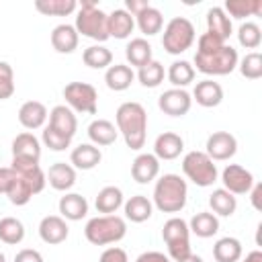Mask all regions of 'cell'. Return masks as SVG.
Instances as JSON below:
<instances>
[{"label": "cell", "mask_w": 262, "mask_h": 262, "mask_svg": "<svg viewBox=\"0 0 262 262\" xmlns=\"http://www.w3.org/2000/svg\"><path fill=\"white\" fill-rule=\"evenodd\" d=\"M117 131L123 135L127 147L131 149H141L145 145V135H147V113L139 102H123L117 113Z\"/></svg>", "instance_id": "6da1fadb"}, {"label": "cell", "mask_w": 262, "mask_h": 262, "mask_svg": "<svg viewBox=\"0 0 262 262\" xmlns=\"http://www.w3.org/2000/svg\"><path fill=\"white\" fill-rule=\"evenodd\" d=\"M188 186L178 174H164L154 186V205L162 213H178L186 207Z\"/></svg>", "instance_id": "7a4b0ae2"}, {"label": "cell", "mask_w": 262, "mask_h": 262, "mask_svg": "<svg viewBox=\"0 0 262 262\" xmlns=\"http://www.w3.org/2000/svg\"><path fill=\"white\" fill-rule=\"evenodd\" d=\"M106 18H108V14L98 6V2L82 0L80 6H78V16H76L74 29L82 37H88V39L98 41V43H104L108 39Z\"/></svg>", "instance_id": "3957f363"}, {"label": "cell", "mask_w": 262, "mask_h": 262, "mask_svg": "<svg viewBox=\"0 0 262 262\" xmlns=\"http://www.w3.org/2000/svg\"><path fill=\"white\" fill-rule=\"evenodd\" d=\"M127 233V223L123 217L119 215H98L92 217L86 227H84V235L92 246H108V244H117L125 237Z\"/></svg>", "instance_id": "277c9868"}, {"label": "cell", "mask_w": 262, "mask_h": 262, "mask_svg": "<svg viewBox=\"0 0 262 262\" xmlns=\"http://www.w3.org/2000/svg\"><path fill=\"white\" fill-rule=\"evenodd\" d=\"M194 39H196L194 25L184 16H174L164 27L162 45L170 55H180V53H184L186 49L192 47Z\"/></svg>", "instance_id": "5b68a950"}, {"label": "cell", "mask_w": 262, "mask_h": 262, "mask_svg": "<svg viewBox=\"0 0 262 262\" xmlns=\"http://www.w3.org/2000/svg\"><path fill=\"white\" fill-rule=\"evenodd\" d=\"M237 51L231 45H221L209 53H194V66L207 76H227L237 68Z\"/></svg>", "instance_id": "8992f818"}, {"label": "cell", "mask_w": 262, "mask_h": 262, "mask_svg": "<svg viewBox=\"0 0 262 262\" xmlns=\"http://www.w3.org/2000/svg\"><path fill=\"white\" fill-rule=\"evenodd\" d=\"M182 172L190 182H194L196 186H203V188L213 186L219 176L215 162L205 151H196V149L188 151L182 158Z\"/></svg>", "instance_id": "52a82bcc"}, {"label": "cell", "mask_w": 262, "mask_h": 262, "mask_svg": "<svg viewBox=\"0 0 262 262\" xmlns=\"http://www.w3.org/2000/svg\"><path fill=\"white\" fill-rule=\"evenodd\" d=\"M162 237L168 246V256L178 262L190 256V229L182 217H170L162 227Z\"/></svg>", "instance_id": "ba28073f"}, {"label": "cell", "mask_w": 262, "mask_h": 262, "mask_svg": "<svg viewBox=\"0 0 262 262\" xmlns=\"http://www.w3.org/2000/svg\"><path fill=\"white\" fill-rule=\"evenodd\" d=\"M63 98H66V102L72 111L86 113V115H96L98 92L92 84H88V82H70L63 88Z\"/></svg>", "instance_id": "9c48e42d"}, {"label": "cell", "mask_w": 262, "mask_h": 262, "mask_svg": "<svg viewBox=\"0 0 262 262\" xmlns=\"http://www.w3.org/2000/svg\"><path fill=\"white\" fill-rule=\"evenodd\" d=\"M221 182L223 188L231 194H246L250 192V188L254 186V176L250 170H246L239 164H227L221 172Z\"/></svg>", "instance_id": "30bf717a"}, {"label": "cell", "mask_w": 262, "mask_h": 262, "mask_svg": "<svg viewBox=\"0 0 262 262\" xmlns=\"http://www.w3.org/2000/svg\"><path fill=\"white\" fill-rule=\"evenodd\" d=\"M158 106L168 117H184L192 106V98L184 88H170L160 94Z\"/></svg>", "instance_id": "8fae6325"}, {"label": "cell", "mask_w": 262, "mask_h": 262, "mask_svg": "<svg viewBox=\"0 0 262 262\" xmlns=\"http://www.w3.org/2000/svg\"><path fill=\"white\" fill-rule=\"evenodd\" d=\"M205 154L213 160V162H225L229 158L235 156L237 151V139L229 133V131H215L207 137V145H205Z\"/></svg>", "instance_id": "7c38bea8"}, {"label": "cell", "mask_w": 262, "mask_h": 262, "mask_svg": "<svg viewBox=\"0 0 262 262\" xmlns=\"http://www.w3.org/2000/svg\"><path fill=\"white\" fill-rule=\"evenodd\" d=\"M68 235H70V227H68V223H66L63 217H59V215H47V217L41 219V223H39V237L45 244L57 246V244L66 242Z\"/></svg>", "instance_id": "4fadbf2b"}, {"label": "cell", "mask_w": 262, "mask_h": 262, "mask_svg": "<svg viewBox=\"0 0 262 262\" xmlns=\"http://www.w3.org/2000/svg\"><path fill=\"white\" fill-rule=\"evenodd\" d=\"M184 151V139L174 131H164L154 141V156L158 160H176Z\"/></svg>", "instance_id": "5bb4252c"}, {"label": "cell", "mask_w": 262, "mask_h": 262, "mask_svg": "<svg viewBox=\"0 0 262 262\" xmlns=\"http://www.w3.org/2000/svg\"><path fill=\"white\" fill-rule=\"evenodd\" d=\"M190 98H194L196 104H201L205 108H213V106H219L221 104V100H223V88H221L219 82L207 78V80L196 82Z\"/></svg>", "instance_id": "9a60e30c"}, {"label": "cell", "mask_w": 262, "mask_h": 262, "mask_svg": "<svg viewBox=\"0 0 262 262\" xmlns=\"http://www.w3.org/2000/svg\"><path fill=\"white\" fill-rule=\"evenodd\" d=\"M49 119V113H47V106L39 100H27L20 104L18 108V123L25 127V129H39L45 125V121Z\"/></svg>", "instance_id": "2e32d148"}, {"label": "cell", "mask_w": 262, "mask_h": 262, "mask_svg": "<svg viewBox=\"0 0 262 262\" xmlns=\"http://www.w3.org/2000/svg\"><path fill=\"white\" fill-rule=\"evenodd\" d=\"M160 174V160L154 154H139L131 164V176L139 184L156 180Z\"/></svg>", "instance_id": "e0dca14e"}, {"label": "cell", "mask_w": 262, "mask_h": 262, "mask_svg": "<svg viewBox=\"0 0 262 262\" xmlns=\"http://www.w3.org/2000/svg\"><path fill=\"white\" fill-rule=\"evenodd\" d=\"M45 178L51 188H55L59 192H68L76 184V168L66 162H55L49 168V172L45 174Z\"/></svg>", "instance_id": "ac0fdd59"}, {"label": "cell", "mask_w": 262, "mask_h": 262, "mask_svg": "<svg viewBox=\"0 0 262 262\" xmlns=\"http://www.w3.org/2000/svg\"><path fill=\"white\" fill-rule=\"evenodd\" d=\"M49 127L68 135V137H74L76 135V129H78V119L74 115V111L66 104H57L49 111Z\"/></svg>", "instance_id": "d6986e66"}, {"label": "cell", "mask_w": 262, "mask_h": 262, "mask_svg": "<svg viewBox=\"0 0 262 262\" xmlns=\"http://www.w3.org/2000/svg\"><path fill=\"white\" fill-rule=\"evenodd\" d=\"M51 47L57 51V53H72L76 51L78 47V41H80V35L78 31L74 29V25H68V23H61L57 25L53 31H51Z\"/></svg>", "instance_id": "ffe728a7"}, {"label": "cell", "mask_w": 262, "mask_h": 262, "mask_svg": "<svg viewBox=\"0 0 262 262\" xmlns=\"http://www.w3.org/2000/svg\"><path fill=\"white\" fill-rule=\"evenodd\" d=\"M100 160H102V151L94 143H80L70 154V164L78 170H92L100 164Z\"/></svg>", "instance_id": "44dd1931"}, {"label": "cell", "mask_w": 262, "mask_h": 262, "mask_svg": "<svg viewBox=\"0 0 262 262\" xmlns=\"http://www.w3.org/2000/svg\"><path fill=\"white\" fill-rule=\"evenodd\" d=\"M59 217L68 219V221H80L88 215V201L78 194V192H66L59 199Z\"/></svg>", "instance_id": "7402d4cb"}, {"label": "cell", "mask_w": 262, "mask_h": 262, "mask_svg": "<svg viewBox=\"0 0 262 262\" xmlns=\"http://www.w3.org/2000/svg\"><path fill=\"white\" fill-rule=\"evenodd\" d=\"M106 29H108V37L127 39L135 29V18L125 8H115L106 18Z\"/></svg>", "instance_id": "603a6c76"}, {"label": "cell", "mask_w": 262, "mask_h": 262, "mask_svg": "<svg viewBox=\"0 0 262 262\" xmlns=\"http://www.w3.org/2000/svg\"><path fill=\"white\" fill-rule=\"evenodd\" d=\"M12 158L39 162V158H41V143H39V139L31 131L18 133L12 139Z\"/></svg>", "instance_id": "cb8c5ba5"}, {"label": "cell", "mask_w": 262, "mask_h": 262, "mask_svg": "<svg viewBox=\"0 0 262 262\" xmlns=\"http://www.w3.org/2000/svg\"><path fill=\"white\" fill-rule=\"evenodd\" d=\"M231 18L225 14V10L221 6H213L207 10V33L215 35L217 39H221L223 43L229 39L231 35Z\"/></svg>", "instance_id": "d4e9b609"}, {"label": "cell", "mask_w": 262, "mask_h": 262, "mask_svg": "<svg viewBox=\"0 0 262 262\" xmlns=\"http://www.w3.org/2000/svg\"><path fill=\"white\" fill-rule=\"evenodd\" d=\"M135 80V72L133 68H129L127 63H115V66H108L106 68V74H104V82L111 90L115 92H123L127 90Z\"/></svg>", "instance_id": "484cf974"}, {"label": "cell", "mask_w": 262, "mask_h": 262, "mask_svg": "<svg viewBox=\"0 0 262 262\" xmlns=\"http://www.w3.org/2000/svg\"><path fill=\"white\" fill-rule=\"evenodd\" d=\"M117 135H119L117 127L106 119H94L88 125V137L96 147L98 145H102V147L104 145H113L117 141Z\"/></svg>", "instance_id": "4316f807"}, {"label": "cell", "mask_w": 262, "mask_h": 262, "mask_svg": "<svg viewBox=\"0 0 262 262\" xmlns=\"http://www.w3.org/2000/svg\"><path fill=\"white\" fill-rule=\"evenodd\" d=\"M123 207H125V217L133 223H143L154 215V203L143 194L131 196L127 203H123Z\"/></svg>", "instance_id": "83f0119b"}, {"label": "cell", "mask_w": 262, "mask_h": 262, "mask_svg": "<svg viewBox=\"0 0 262 262\" xmlns=\"http://www.w3.org/2000/svg\"><path fill=\"white\" fill-rule=\"evenodd\" d=\"M188 229L196 237L207 239V237H213L219 231V219H217V215H213L209 211H201V213H196V215L190 217Z\"/></svg>", "instance_id": "f1b7e54d"}, {"label": "cell", "mask_w": 262, "mask_h": 262, "mask_svg": "<svg viewBox=\"0 0 262 262\" xmlns=\"http://www.w3.org/2000/svg\"><path fill=\"white\" fill-rule=\"evenodd\" d=\"M244 254V248H242V242L237 237H221L215 242L213 246V258L215 262H239Z\"/></svg>", "instance_id": "f546056e"}, {"label": "cell", "mask_w": 262, "mask_h": 262, "mask_svg": "<svg viewBox=\"0 0 262 262\" xmlns=\"http://www.w3.org/2000/svg\"><path fill=\"white\" fill-rule=\"evenodd\" d=\"M125 57L131 66L135 68H143L145 63H149L154 57H151V45L147 43V39L143 37H135L127 43L125 47Z\"/></svg>", "instance_id": "4dcf8cb0"}, {"label": "cell", "mask_w": 262, "mask_h": 262, "mask_svg": "<svg viewBox=\"0 0 262 262\" xmlns=\"http://www.w3.org/2000/svg\"><path fill=\"white\" fill-rule=\"evenodd\" d=\"M96 211L104 213V215H115V211L123 205V190L119 186H104L98 190L96 199H94Z\"/></svg>", "instance_id": "1f68e13d"}, {"label": "cell", "mask_w": 262, "mask_h": 262, "mask_svg": "<svg viewBox=\"0 0 262 262\" xmlns=\"http://www.w3.org/2000/svg\"><path fill=\"white\" fill-rule=\"evenodd\" d=\"M209 207L213 209V215L231 217L237 209V199H235V194L227 192L225 188H215L209 196Z\"/></svg>", "instance_id": "d6a6232c"}, {"label": "cell", "mask_w": 262, "mask_h": 262, "mask_svg": "<svg viewBox=\"0 0 262 262\" xmlns=\"http://www.w3.org/2000/svg\"><path fill=\"white\" fill-rule=\"evenodd\" d=\"M194 66L190 63V61H186V59H176V61H172L170 63V68H168V72H166V76H168V80H170V84L174 86V88H184V86H188L192 80H194Z\"/></svg>", "instance_id": "836d02e7"}, {"label": "cell", "mask_w": 262, "mask_h": 262, "mask_svg": "<svg viewBox=\"0 0 262 262\" xmlns=\"http://www.w3.org/2000/svg\"><path fill=\"white\" fill-rule=\"evenodd\" d=\"M135 25L139 27V31H141L143 35L151 37V35H158V33L162 31V27H164V16H162V12H160L158 8H154V6L149 4L145 10H141V12L135 16Z\"/></svg>", "instance_id": "e575fe53"}, {"label": "cell", "mask_w": 262, "mask_h": 262, "mask_svg": "<svg viewBox=\"0 0 262 262\" xmlns=\"http://www.w3.org/2000/svg\"><path fill=\"white\" fill-rule=\"evenodd\" d=\"M82 61L92 70H104V68L113 66V51L108 47L96 43V45H90L84 49Z\"/></svg>", "instance_id": "d590c367"}, {"label": "cell", "mask_w": 262, "mask_h": 262, "mask_svg": "<svg viewBox=\"0 0 262 262\" xmlns=\"http://www.w3.org/2000/svg\"><path fill=\"white\" fill-rule=\"evenodd\" d=\"M225 14L231 18H246L262 12V0H225Z\"/></svg>", "instance_id": "8d00e7d4"}, {"label": "cell", "mask_w": 262, "mask_h": 262, "mask_svg": "<svg viewBox=\"0 0 262 262\" xmlns=\"http://www.w3.org/2000/svg\"><path fill=\"white\" fill-rule=\"evenodd\" d=\"M76 8V0H35V10H39L45 16H68Z\"/></svg>", "instance_id": "74e56055"}, {"label": "cell", "mask_w": 262, "mask_h": 262, "mask_svg": "<svg viewBox=\"0 0 262 262\" xmlns=\"http://www.w3.org/2000/svg\"><path fill=\"white\" fill-rule=\"evenodd\" d=\"M25 239V225L16 217H2L0 219V242L8 246H16Z\"/></svg>", "instance_id": "f35d334b"}, {"label": "cell", "mask_w": 262, "mask_h": 262, "mask_svg": "<svg viewBox=\"0 0 262 262\" xmlns=\"http://www.w3.org/2000/svg\"><path fill=\"white\" fill-rule=\"evenodd\" d=\"M164 76H166L164 66H162L158 59H151L149 63H145V66L139 68V72H137V80H139V84L145 86V88H156V86H160V84L164 82Z\"/></svg>", "instance_id": "ab89813d"}, {"label": "cell", "mask_w": 262, "mask_h": 262, "mask_svg": "<svg viewBox=\"0 0 262 262\" xmlns=\"http://www.w3.org/2000/svg\"><path fill=\"white\" fill-rule=\"evenodd\" d=\"M237 41L246 49H258L260 43H262V31H260V27L256 23H252V20L242 23L239 29H237Z\"/></svg>", "instance_id": "60d3db41"}, {"label": "cell", "mask_w": 262, "mask_h": 262, "mask_svg": "<svg viewBox=\"0 0 262 262\" xmlns=\"http://www.w3.org/2000/svg\"><path fill=\"white\" fill-rule=\"evenodd\" d=\"M237 68L244 78L258 80V78H262V55L258 51H250L237 61Z\"/></svg>", "instance_id": "b9f144b4"}, {"label": "cell", "mask_w": 262, "mask_h": 262, "mask_svg": "<svg viewBox=\"0 0 262 262\" xmlns=\"http://www.w3.org/2000/svg\"><path fill=\"white\" fill-rule=\"evenodd\" d=\"M41 139H43V143H45L49 149H53V151H63V149L70 147V143H72V137H68V135H63V133H59V131H55V129H51L49 125H45Z\"/></svg>", "instance_id": "7bdbcfd3"}, {"label": "cell", "mask_w": 262, "mask_h": 262, "mask_svg": "<svg viewBox=\"0 0 262 262\" xmlns=\"http://www.w3.org/2000/svg\"><path fill=\"white\" fill-rule=\"evenodd\" d=\"M14 94V72L8 61H0V100Z\"/></svg>", "instance_id": "ee69618b"}, {"label": "cell", "mask_w": 262, "mask_h": 262, "mask_svg": "<svg viewBox=\"0 0 262 262\" xmlns=\"http://www.w3.org/2000/svg\"><path fill=\"white\" fill-rule=\"evenodd\" d=\"M221 45H225L221 39H217V37L211 35V33H203V35L196 39V53H209V51L219 49Z\"/></svg>", "instance_id": "f6af8a7d"}, {"label": "cell", "mask_w": 262, "mask_h": 262, "mask_svg": "<svg viewBox=\"0 0 262 262\" xmlns=\"http://www.w3.org/2000/svg\"><path fill=\"white\" fill-rule=\"evenodd\" d=\"M98 262H129V258H127V252L123 248L111 246V248H106L100 254V260Z\"/></svg>", "instance_id": "bcb514c9"}, {"label": "cell", "mask_w": 262, "mask_h": 262, "mask_svg": "<svg viewBox=\"0 0 262 262\" xmlns=\"http://www.w3.org/2000/svg\"><path fill=\"white\" fill-rule=\"evenodd\" d=\"M14 262H43V256L33 248H25V250L16 252Z\"/></svg>", "instance_id": "7dc6e473"}, {"label": "cell", "mask_w": 262, "mask_h": 262, "mask_svg": "<svg viewBox=\"0 0 262 262\" xmlns=\"http://www.w3.org/2000/svg\"><path fill=\"white\" fill-rule=\"evenodd\" d=\"M12 178H14V170L8 166V168H0V194H6L10 184H12Z\"/></svg>", "instance_id": "c3c4849f"}, {"label": "cell", "mask_w": 262, "mask_h": 262, "mask_svg": "<svg viewBox=\"0 0 262 262\" xmlns=\"http://www.w3.org/2000/svg\"><path fill=\"white\" fill-rule=\"evenodd\" d=\"M149 6V2L147 0H125V10L135 18L141 10H145Z\"/></svg>", "instance_id": "681fc988"}, {"label": "cell", "mask_w": 262, "mask_h": 262, "mask_svg": "<svg viewBox=\"0 0 262 262\" xmlns=\"http://www.w3.org/2000/svg\"><path fill=\"white\" fill-rule=\"evenodd\" d=\"M135 262H170V258H168L166 254H162V252L151 250V252H143V254H139Z\"/></svg>", "instance_id": "f907efd6"}, {"label": "cell", "mask_w": 262, "mask_h": 262, "mask_svg": "<svg viewBox=\"0 0 262 262\" xmlns=\"http://www.w3.org/2000/svg\"><path fill=\"white\" fill-rule=\"evenodd\" d=\"M250 192H252V207L256 209V211H260L262 209V203H260V196H262V184L260 182H254V186L250 188Z\"/></svg>", "instance_id": "816d5d0a"}, {"label": "cell", "mask_w": 262, "mask_h": 262, "mask_svg": "<svg viewBox=\"0 0 262 262\" xmlns=\"http://www.w3.org/2000/svg\"><path fill=\"white\" fill-rule=\"evenodd\" d=\"M242 262H262V252L260 250H252L250 254H246V258Z\"/></svg>", "instance_id": "f5cc1de1"}, {"label": "cell", "mask_w": 262, "mask_h": 262, "mask_svg": "<svg viewBox=\"0 0 262 262\" xmlns=\"http://www.w3.org/2000/svg\"><path fill=\"white\" fill-rule=\"evenodd\" d=\"M178 262H205L201 256H196V254H190V256H186V258H182V260H178Z\"/></svg>", "instance_id": "db71d44e"}, {"label": "cell", "mask_w": 262, "mask_h": 262, "mask_svg": "<svg viewBox=\"0 0 262 262\" xmlns=\"http://www.w3.org/2000/svg\"><path fill=\"white\" fill-rule=\"evenodd\" d=\"M0 262H6V256H4L2 252H0Z\"/></svg>", "instance_id": "11a10c76"}]
</instances>
